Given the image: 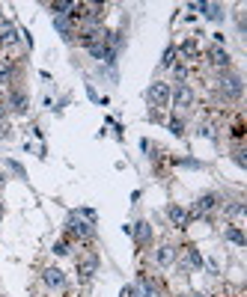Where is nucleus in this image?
I'll list each match as a JSON object with an SVG mask.
<instances>
[{"label": "nucleus", "mask_w": 247, "mask_h": 297, "mask_svg": "<svg viewBox=\"0 0 247 297\" xmlns=\"http://www.w3.org/2000/svg\"><path fill=\"white\" fill-rule=\"evenodd\" d=\"M218 89H221V95H224L227 101H239L242 92H245V80H242V74H236V71H224Z\"/></svg>", "instance_id": "f257e3e1"}, {"label": "nucleus", "mask_w": 247, "mask_h": 297, "mask_svg": "<svg viewBox=\"0 0 247 297\" xmlns=\"http://www.w3.org/2000/svg\"><path fill=\"white\" fill-rule=\"evenodd\" d=\"M149 101H152V107H170V95H173V89H170V83H164V80H155L152 86H149Z\"/></svg>", "instance_id": "f03ea898"}, {"label": "nucleus", "mask_w": 247, "mask_h": 297, "mask_svg": "<svg viewBox=\"0 0 247 297\" xmlns=\"http://www.w3.org/2000/svg\"><path fill=\"white\" fill-rule=\"evenodd\" d=\"M66 229H69V235H72V238H78V241H89V238H92V223L81 220L78 214H72V217H69Z\"/></svg>", "instance_id": "7ed1b4c3"}, {"label": "nucleus", "mask_w": 247, "mask_h": 297, "mask_svg": "<svg viewBox=\"0 0 247 297\" xmlns=\"http://www.w3.org/2000/svg\"><path fill=\"white\" fill-rule=\"evenodd\" d=\"M170 104L179 107V110L191 107V104H194V89H191L188 83H176V89H173V95H170Z\"/></svg>", "instance_id": "20e7f679"}, {"label": "nucleus", "mask_w": 247, "mask_h": 297, "mask_svg": "<svg viewBox=\"0 0 247 297\" xmlns=\"http://www.w3.org/2000/svg\"><path fill=\"white\" fill-rule=\"evenodd\" d=\"M218 205H221V199H218L215 193H203V196L194 202V214H191V220H194V217H206V214H212Z\"/></svg>", "instance_id": "39448f33"}, {"label": "nucleus", "mask_w": 247, "mask_h": 297, "mask_svg": "<svg viewBox=\"0 0 247 297\" xmlns=\"http://www.w3.org/2000/svg\"><path fill=\"white\" fill-rule=\"evenodd\" d=\"M95 271H98V253H86L83 259H78V277L83 283H89Z\"/></svg>", "instance_id": "423d86ee"}, {"label": "nucleus", "mask_w": 247, "mask_h": 297, "mask_svg": "<svg viewBox=\"0 0 247 297\" xmlns=\"http://www.w3.org/2000/svg\"><path fill=\"white\" fill-rule=\"evenodd\" d=\"M6 107H9L12 113H27V107H30L27 92H24V89H9V95H6Z\"/></svg>", "instance_id": "0eeeda50"}, {"label": "nucleus", "mask_w": 247, "mask_h": 297, "mask_svg": "<svg viewBox=\"0 0 247 297\" xmlns=\"http://www.w3.org/2000/svg\"><path fill=\"white\" fill-rule=\"evenodd\" d=\"M167 217L173 220V226L176 229H188L191 226V211H185L182 205H176V202H170L167 205Z\"/></svg>", "instance_id": "6e6552de"}, {"label": "nucleus", "mask_w": 247, "mask_h": 297, "mask_svg": "<svg viewBox=\"0 0 247 297\" xmlns=\"http://www.w3.org/2000/svg\"><path fill=\"white\" fill-rule=\"evenodd\" d=\"M191 9H194V12H203L209 21H221V18H224V6H221V3H203V0H200V3H191Z\"/></svg>", "instance_id": "1a4fd4ad"}, {"label": "nucleus", "mask_w": 247, "mask_h": 297, "mask_svg": "<svg viewBox=\"0 0 247 297\" xmlns=\"http://www.w3.org/2000/svg\"><path fill=\"white\" fill-rule=\"evenodd\" d=\"M209 62L215 65V68H221V71H230V54H227V48H209Z\"/></svg>", "instance_id": "9d476101"}, {"label": "nucleus", "mask_w": 247, "mask_h": 297, "mask_svg": "<svg viewBox=\"0 0 247 297\" xmlns=\"http://www.w3.org/2000/svg\"><path fill=\"white\" fill-rule=\"evenodd\" d=\"M42 283H45L48 289H66V274H63L60 268H45Z\"/></svg>", "instance_id": "9b49d317"}, {"label": "nucleus", "mask_w": 247, "mask_h": 297, "mask_svg": "<svg viewBox=\"0 0 247 297\" xmlns=\"http://www.w3.org/2000/svg\"><path fill=\"white\" fill-rule=\"evenodd\" d=\"M131 235L137 238V247H146V244H152V226H149L146 220L134 223V226H131Z\"/></svg>", "instance_id": "f8f14e48"}, {"label": "nucleus", "mask_w": 247, "mask_h": 297, "mask_svg": "<svg viewBox=\"0 0 247 297\" xmlns=\"http://www.w3.org/2000/svg\"><path fill=\"white\" fill-rule=\"evenodd\" d=\"M15 42H18L15 24H9L6 18H0V45H15Z\"/></svg>", "instance_id": "ddd939ff"}, {"label": "nucleus", "mask_w": 247, "mask_h": 297, "mask_svg": "<svg viewBox=\"0 0 247 297\" xmlns=\"http://www.w3.org/2000/svg\"><path fill=\"white\" fill-rule=\"evenodd\" d=\"M176 54H182L185 59H197V57H200V42L191 36V39H185V42L179 45V51H176Z\"/></svg>", "instance_id": "4468645a"}, {"label": "nucleus", "mask_w": 247, "mask_h": 297, "mask_svg": "<svg viewBox=\"0 0 247 297\" xmlns=\"http://www.w3.org/2000/svg\"><path fill=\"white\" fill-rule=\"evenodd\" d=\"M155 259H158V265H161V268H170V265L176 262V250H173L170 244H161V247H158V253H155Z\"/></svg>", "instance_id": "2eb2a0df"}, {"label": "nucleus", "mask_w": 247, "mask_h": 297, "mask_svg": "<svg viewBox=\"0 0 247 297\" xmlns=\"http://www.w3.org/2000/svg\"><path fill=\"white\" fill-rule=\"evenodd\" d=\"M15 74H18L15 62H9V59H0V86L12 83V80H15Z\"/></svg>", "instance_id": "dca6fc26"}, {"label": "nucleus", "mask_w": 247, "mask_h": 297, "mask_svg": "<svg viewBox=\"0 0 247 297\" xmlns=\"http://www.w3.org/2000/svg\"><path fill=\"white\" fill-rule=\"evenodd\" d=\"M185 256H188V265H185V268H194V271H200V268L206 265V259L200 256V250H197V247H185Z\"/></svg>", "instance_id": "f3484780"}, {"label": "nucleus", "mask_w": 247, "mask_h": 297, "mask_svg": "<svg viewBox=\"0 0 247 297\" xmlns=\"http://www.w3.org/2000/svg\"><path fill=\"white\" fill-rule=\"evenodd\" d=\"M140 292H143V297H161L158 286H155V280H149L146 274H140Z\"/></svg>", "instance_id": "a211bd4d"}, {"label": "nucleus", "mask_w": 247, "mask_h": 297, "mask_svg": "<svg viewBox=\"0 0 247 297\" xmlns=\"http://www.w3.org/2000/svg\"><path fill=\"white\" fill-rule=\"evenodd\" d=\"M224 235H227V241H233V244H239V247H245V244H247L245 232H242L239 226H227V232H224Z\"/></svg>", "instance_id": "6ab92c4d"}, {"label": "nucleus", "mask_w": 247, "mask_h": 297, "mask_svg": "<svg viewBox=\"0 0 247 297\" xmlns=\"http://www.w3.org/2000/svg\"><path fill=\"white\" fill-rule=\"evenodd\" d=\"M69 9H72V3H69V0H54V3H51V12H54V18H63V15H69Z\"/></svg>", "instance_id": "aec40b11"}, {"label": "nucleus", "mask_w": 247, "mask_h": 297, "mask_svg": "<svg viewBox=\"0 0 247 297\" xmlns=\"http://www.w3.org/2000/svg\"><path fill=\"white\" fill-rule=\"evenodd\" d=\"M51 253H54V256H69V253H72V244H69V238H60V241H54Z\"/></svg>", "instance_id": "412c9836"}, {"label": "nucleus", "mask_w": 247, "mask_h": 297, "mask_svg": "<svg viewBox=\"0 0 247 297\" xmlns=\"http://www.w3.org/2000/svg\"><path fill=\"white\" fill-rule=\"evenodd\" d=\"M224 211H227V217H242L247 208L245 202H230V205H224Z\"/></svg>", "instance_id": "4be33fe9"}, {"label": "nucleus", "mask_w": 247, "mask_h": 297, "mask_svg": "<svg viewBox=\"0 0 247 297\" xmlns=\"http://www.w3.org/2000/svg\"><path fill=\"white\" fill-rule=\"evenodd\" d=\"M167 128H170V131H173L176 137H185V122H182L179 116H173V119L167 122Z\"/></svg>", "instance_id": "5701e85b"}, {"label": "nucleus", "mask_w": 247, "mask_h": 297, "mask_svg": "<svg viewBox=\"0 0 247 297\" xmlns=\"http://www.w3.org/2000/svg\"><path fill=\"white\" fill-rule=\"evenodd\" d=\"M233 161H236L242 170L247 167V158H245V149H242V146H236V149H233Z\"/></svg>", "instance_id": "b1692460"}, {"label": "nucleus", "mask_w": 247, "mask_h": 297, "mask_svg": "<svg viewBox=\"0 0 247 297\" xmlns=\"http://www.w3.org/2000/svg\"><path fill=\"white\" fill-rule=\"evenodd\" d=\"M173 77H176L179 83H185V77H188V68H185L182 62H176V65H173Z\"/></svg>", "instance_id": "393cba45"}, {"label": "nucleus", "mask_w": 247, "mask_h": 297, "mask_svg": "<svg viewBox=\"0 0 247 297\" xmlns=\"http://www.w3.org/2000/svg\"><path fill=\"white\" fill-rule=\"evenodd\" d=\"M6 167H9V170H12V173L18 176V178H27V173H24V167H21L18 161H6Z\"/></svg>", "instance_id": "a878e982"}, {"label": "nucleus", "mask_w": 247, "mask_h": 297, "mask_svg": "<svg viewBox=\"0 0 247 297\" xmlns=\"http://www.w3.org/2000/svg\"><path fill=\"white\" fill-rule=\"evenodd\" d=\"M173 57H176V48H167V51H164V59H161V65H164V68H170V65H173Z\"/></svg>", "instance_id": "bb28decb"}, {"label": "nucleus", "mask_w": 247, "mask_h": 297, "mask_svg": "<svg viewBox=\"0 0 247 297\" xmlns=\"http://www.w3.org/2000/svg\"><path fill=\"white\" fill-rule=\"evenodd\" d=\"M176 167H194V170H203V161H194V158H185V161H176Z\"/></svg>", "instance_id": "cd10ccee"}, {"label": "nucleus", "mask_w": 247, "mask_h": 297, "mask_svg": "<svg viewBox=\"0 0 247 297\" xmlns=\"http://www.w3.org/2000/svg\"><path fill=\"white\" fill-rule=\"evenodd\" d=\"M75 214H81V217H86V220H95V211H92V208H81V211H75Z\"/></svg>", "instance_id": "c85d7f7f"}, {"label": "nucleus", "mask_w": 247, "mask_h": 297, "mask_svg": "<svg viewBox=\"0 0 247 297\" xmlns=\"http://www.w3.org/2000/svg\"><path fill=\"white\" fill-rule=\"evenodd\" d=\"M3 178H6V176H0V187H3Z\"/></svg>", "instance_id": "c756f323"}, {"label": "nucleus", "mask_w": 247, "mask_h": 297, "mask_svg": "<svg viewBox=\"0 0 247 297\" xmlns=\"http://www.w3.org/2000/svg\"><path fill=\"white\" fill-rule=\"evenodd\" d=\"M191 297H206V295H191Z\"/></svg>", "instance_id": "7c9ffc66"}, {"label": "nucleus", "mask_w": 247, "mask_h": 297, "mask_svg": "<svg viewBox=\"0 0 247 297\" xmlns=\"http://www.w3.org/2000/svg\"><path fill=\"white\" fill-rule=\"evenodd\" d=\"M0 214H3V208H0Z\"/></svg>", "instance_id": "2f4dec72"}]
</instances>
